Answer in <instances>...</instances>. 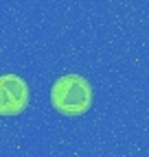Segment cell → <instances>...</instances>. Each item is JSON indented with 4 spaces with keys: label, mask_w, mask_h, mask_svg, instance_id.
Instances as JSON below:
<instances>
[{
    "label": "cell",
    "mask_w": 149,
    "mask_h": 157,
    "mask_svg": "<svg viewBox=\"0 0 149 157\" xmlns=\"http://www.w3.org/2000/svg\"><path fill=\"white\" fill-rule=\"evenodd\" d=\"M29 105V87L15 74L0 76V116H18Z\"/></svg>",
    "instance_id": "obj_2"
},
{
    "label": "cell",
    "mask_w": 149,
    "mask_h": 157,
    "mask_svg": "<svg viewBox=\"0 0 149 157\" xmlns=\"http://www.w3.org/2000/svg\"><path fill=\"white\" fill-rule=\"evenodd\" d=\"M53 107L64 116H81L90 109L92 87L79 74H66L53 83L50 90Z\"/></svg>",
    "instance_id": "obj_1"
}]
</instances>
